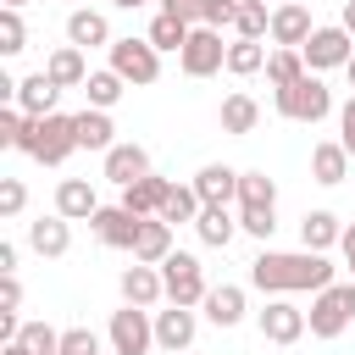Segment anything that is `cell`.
I'll return each instance as SVG.
<instances>
[{"label":"cell","instance_id":"cell-23","mask_svg":"<svg viewBox=\"0 0 355 355\" xmlns=\"http://www.w3.org/2000/svg\"><path fill=\"white\" fill-rule=\"evenodd\" d=\"M55 211H61L67 222H89V216L100 211L94 183H89V178H61V183H55Z\"/></svg>","mask_w":355,"mask_h":355},{"label":"cell","instance_id":"cell-13","mask_svg":"<svg viewBox=\"0 0 355 355\" xmlns=\"http://www.w3.org/2000/svg\"><path fill=\"white\" fill-rule=\"evenodd\" d=\"M55 100H61V83H55L44 67L28 72V78H17V100H11V105H22V116H50Z\"/></svg>","mask_w":355,"mask_h":355},{"label":"cell","instance_id":"cell-49","mask_svg":"<svg viewBox=\"0 0 355 355\" xmlns=\"http://www.w3.org/2000/svg\"><path fill=\"white\" fill-rule=\"evenodd\" d=\"M0 355H33V349H28L22 338H11V344H0Z\"/></svg>","mask_w":355,"mask_h":355},{"label":"cell","instance_id":"cell-55","mask_svg":"<svg viewBox=\"0 0 355 355\" xmlns=\"http://www.w3.org/2000/svg\"><path fill=\"white\" fill-rule=\"evenodd\" d=\"M83 6H89V0H83Z\"/></svg>","mask_w":355,"mask_h":355},{"label":"cell","instance_id":"cell-22","mask_svg":"<svg viewBox=\"0 0 355 355\" xmlns=\"http://www.w3.org/2000/svg\"><path fill=\"white\" fill-rule=\"evenodd\" d=\"M67 44H78V50H100V44H111V22H105V11L78 6V11L67 17Z\"/></svg>","mask_w":355,"mask_h":355},{"label":"cell","instance_id":"cell-11","mask_svg":"<svg viewBox=\"0 0 355 355\" xmlns=\"http://www.w3.org/2000/svg\"><path fill=\"white\" fill-rule=\"evenodd\" d=\"M194 333H200V316H194V305H172V300H166V311H155V349H166V355H183V349L194 344Z\"/></svg>","mask_w":355,"mask_h":355},{"label":"cell","instance_id":"cell-16","mask_svg":"<svg viewBox=\"0 0 355 355\" xmlns=\"http://www.w3.org/2000/svg\"><path fill=\"white\" fill-rule=\"evenodd\" d=\"M349 150L338 144V139H322V144H311V183H322V189H338L344 178H349Z\"/></svg>","mask_w":355,"mask_h":355},{"label":"cell","instance_id":"cell-10","mask_svg":"<svg viewBox=\"0 0 355 355\" xmlns=\"http://www.w3.org/2000/svg\"><path fill=\"white\" fill-rule=\"evenodd\" d=\"M305 322H311V338H338V333L355 322V316H349V305H344V288H338V283H327L322 294H311Z\"/></svg>","mask_w":355,"mask_h":355},{"label":"cell","instance_id":"cell-1","mask_svg":"<svg viewBox=\"0 0 355 355\" xmlns=\"http://www.w3.org/2000/svg\"><path fill=\"white\" fill-rule=\"evenodd\" d=\"M338 277V266L322 250H261L250 261V288L261 294H322Z\"/></svg>","mask_w":355,"mask_h":355},{"label":"cell","instance_id":"cell-54","mask_svg":"<svg viewBox=\"0 0 355 355\" xmlns=\"http://www.w3.org/2000/svg\"><path fill=\"white\" fill-rule=\"evenodd\" d=\"M0 6H17V11H22V6H28V0H0Z\"/></svg>","mask_w":355,"mask_h":355},{"label":"cell","instance_id":"cell-4","mask_svg":"<svg viewBox=\"0 0 355 355\" xmlns=\"http://www.w3.org/2000/svg\"><path fill=\"white\" fill-rule=\"evenodd\" d=\"M105 55H111V72H122L133 89H150L161 78V50L150 39H111Z\"/></svg>","mask_w":355,"mask_h":355},{"label":"cell","instance_id":"cell-7","mask_svg":"<svg viewBox=\"0 0 355 355\" xmlns=\"http://www.w3.org/2000/svg\"><path fill=\"white\" fill-rule=\"evenodd\" d=\"M161 283H166V300H172V305H200L205 288H211L200 255H189V250H172V255L161 261Z\"/></svg>","mask_w":355,"mask_h":355},{"label":"cell","instance_id":"cell-26","mask_svg":"<svg viewBox=\"0 0 355 355\" xmlns=\"http://www.w3.org/2000/svg\"><path fill=\"white\" fill-rule=\"evenodd\" d=\"M194 233H200V244H211V250H227V244H233V233H239V216H233L227 205H200V216H194Z\"/></svg>","mask_w":355,"mask_h":355},{"label":"cell","instance_id":"cell-42","mask_svg":"<svg viewBox=\"0 0 355 355\" xmlns=\"http://www.w3.org/2000/svg\"><path fill=\"white\" fill-rule=\"evenodd\" d=\"M61 355H100V338L89 327H67L61 333Z\"/></svg>","mask_w":355,"mask_h":355},{"label":"cell","instance_id":"cell-17","mask_svg":"<svg viewBox=\"0 0 355 355\" xmlns=\"http://www.w3.org/2000/svg\"><path fill=\"white\" fill-rule=\"evenodd\" d=\"M194 194H200L205 205H239V172L222 166V161H205V166L194 172Z\"/></svg>","mask_w":355,"mask_h":355},{"label":"cell","instance_id":"cell-36","mask_svg":"<svg viewBox=\"0 0 355 355\" xmlns=\"http://www.w3.org/2000/svg\"><path fill=\"white\" fill-rule=\"evenodd\" d=\"M28 50V22L17 6H0V55H22Z\"/></svg>","mask_w":355,"mask_h":355},{"label":"cell","instance_id":"cell-18","mask_svg":"<svg viewBox=\"0 0 355 355\" xmlns=\"http://www.w3.org/2000/svg\"><path fill=\"white\" fill-rule=\"evenodd\" d=\"M155 300H166V283H161V266H150V261H133L128 272H122V305H155Z\"/></svg>","mask_w":355,"mask_h":355},{"label":"cell","instance_id":"cell-45","mask_svg":"<svg viewBox=\"0 0 355 355\" xmlns=\"http://www.w3.org/2000/svg\"><path fill=\"white\" fill-rule=\"evenodd\" d=\"M338 144H344V150L355 155V94H349V100L338 105Z\"/></svg>","mask_w":355,"mask_h":355},{"label":"cell","instance_id":"cell-41","mask_svg":"<svg viewBox=\"0 0 355 355\" xmlns=\"http://www.w3.org/2000/svg\"><path fill=\"white\" fill-rule=\"evenodd\" d=\"M22 122H28V116H22V105H11V100H6V105H0V150H17Z\"/></svg>","mask_w":355,"mask_h":355},{"label":"cell","instance_id":"cell-25","mask_svg":"<svg viewBox=\"0 0 355 355\" xmlns=\"http://www.w3.org/2000/svg\"><path fill=\"white\" fill-rule=\"evenodd\" d=\"M166 178H155V172H144V178H133L128 189H122V205L133 211V216H161V200H166Z\"/></svg>","mask_w":355,"mask_h":355},{"label":"cell","instance_id":"cell-8","mask_svg":"<svg viewBox=\"0 0 355 355\" xmlns=\"http://www.w3.org/2000/svg\"><path fill=\"white\" fill-rule=\"evenodd\" d=\"M255 327H261V338H266V344H283V349H288V344H300V338L311 333V322H305V311H300V305H294L288 294H272V300L261 305V316H255Z\"/></svg>","mask_w":355,"mask_h":355},{"label":"cell","instance_id":"cell-39","mask_svg":"<svg viewBox=\"0 0 355 355\" xmlns=\"http://www.w3.org/2000/svg\"><path fill=\"white\" fill-rule=\"evenodd\" d=\"M33 355H61V333L50 327V322H22V333H17Z\"/></svg>","mask_w":355,"mask_h":355},{"label":"cell","instance_id":"cell-35","mask_svg":"<svg viewBox=\"0 0 355 355\" xmlns=\"http://www.w3.org/2000/svg\"><path fill=\"white\" fill-rule=\"evenodd\" d=\"M189 28H194V22H183V17H166V11H155V17H150V33H144V39H150L155 50H183V44H189Z\"/></svg>","mask_w":355,"mask_h":355},{"label":"cell","instance_id":"cell-43","mask_svg":"<svg viewBox=\"0 0 355 355\" xmlns=\"http://www.w3.org/2000/svg\"><path fill=\"white\" fill-rule=\"evenodd\" d=\"M239 0H205V28H233Z\"/></svg>","mask_w":355,"mask_h":355},{"label":"cell","instance_id":"cell-37","mask_svg":"<svg viewBox=\"0 0 355 355\" xmlns=\"http://www.w3.org/2000/svg\"><path fill=\"white\" fill-rule=\"evenodd\" d=\"M239 205H277V183L266 172H239Z\"/></svg>","mask_w":355,"mask_h":355},{"label":"cell","instance_id":"cell-14","mask_svg":"<svg viewBox=\"0 0 355 355\" xmlns=\"http://www.w3.org/2000/svg\"><path fill=\"white\" fill-rule=\"evenodd\" d=\"M28 250L33 255H44V261H61L67 250H72V222L55 211V216H39V222H28Z\"/></svg>","mask_w":355,"mask_h":355},{"label":"cell","instance_id":"cell-5","mask_svg":"<svg viewBox=\"0 0 355 355\" xmlns=\"http://www.w3.org/2000/svg\"><path fill=\"white\" fill-rule=\"evenodd\" d=\"M105 338H111V355H150L155 349V316L144 305H122V311H111Z\"/></svg>","mask_w":355,"mask_h":355},{"label":"cell","instance_id":"cell-28","mask_svg":"<svg viewBox=\"0 0 355 355\" xmlns=\"http://www.w3.org/2000/svg\"><path fill=\"white\" fill-rule=\"evenodd\" d=\"M116 144V122H111V111H100V105H89V111H78V150H111Z\"/></svg>","mask_w":355,"mask_h":355},{"label":"cell","instance_id":"cell-48","mask_svg":"<svg viewBox=\"0 0 355 355\" xmlns=\"http://www.w3.org/2000/svg\"><path fill=\"white\" fill-rule=\"evenodd\" d=\"M0 272H17V244H11V239L0 244Z\"/></svg>","mask_w":355,"mask_h":355},{"label":"cell","instance_id":"cell-24","mask_svg":"<svg viewBox=\"0 0 355 355\" xmlns=\"http://www.w3.org/2000/svg\"><path fill=\"white\" fill-rule=\"evenodd\" d=\"M216 122H222V133H233V139H244V133H255V128H261V105H255V94H244V89H233V94L222 100V111H216Z\"/></svg>","mask_w":355,"mask_h":355},{"label":"cell","instance_id":"cell-3","mask_svg":"<svg viewBox=\"0 0 355 355\" xmlns=\"http://www.w3.org/2000/svg\"><path fill=\"white\" fill-rule=\"evenodd\" d=\"M272 94H277V116H283V122L316 128L322 116H333V89L322 83V72H305V78H294L288 89H272Z\"/></svg>","mask_w":355,"mask_h":355},{"label":"cell","instance_id":"cell-53","mask_svg":"<svg viewBox=\"0 0 355 355\" xmlns=\"http://www.w3.org/2000/svg\"><path fill=\"white\" fill-rule=\"evenodd\" d=\"M344 78H349V89H355V55H349V67H344Z\"/></svg>","mask_w":355,"mask_h":355},{"label":"cell","instance_id":"cell-29","mask_svg":"<svg viewBox=\"0 0 355 355\" xmlns=\"http://www.w3.org/2000/svg\"><path fill=\"white\" fill-rule=\"evenodd\" d=\"M44 72H50L61 89H83V83H89V61H83V50H78V44H61V50H50Z\"/></svg>","mask_w":355,"mask_h":355},{"label":"cell","instance_id":"cell-40","mask_svg":"<svg viewBox=\"0 0 355 355\" xmlns=\"http://www.w3.org/2000/svg\"><path fill=\"white\" fill-rule=\"evenodd\" d=\"M22 205H28L22 178H0V216H6V222H17V216H22Z\"/></svg>","mask_w":355,"mask_h":355},{"label":"cell","instance_id":"cell-38","mask_svg":"<svg viewBox=\"0 0 355 355\" xmlns=\"http://www.w3.org/2000/svg\"><path fill=\"white\" fill-rule=\"evenodd\" d=\"M239 227L250 239H272L277 233V205H239Z\"/></svg>","mask_w":355,"mask_h":355},{"label":"cell","instance_id":"cell-47","mask_svg":"<svg viewBox=\"0 0 355 355\" xmlns=\"http://www.w3.org/2000/svg\"><path fill=\"white\" fill-rule=\"evenodd\" d=\"M338 255H344V272L355 277V222H344V239H338Z\"/></svg>","mask_w":355,"mask_h":355},{"label":"cell","instance_id":"cell-51","mask_svg":"<svg viewBox=\"0 0 355 355\" xmlns=\"http://www.w3.org/2000/svg\"><path fill=\"white\" fill-rule=\"evenodd\" d=\"M338 22H344V28L355 33V0H344V17H338Z\"/></svg>","mask_w":355,"mask_h":355},{"label":"cell","instance_id":"cell-30","mask_svg":"<svg viewBox=\"0 0 355 355\" xmlns=\"http://www.w3.org/2000/svg\"><path fill=\"white\" fill-rule=\"evenodd\" d=\"M305 72H311V67H305V55H300L294 44H277V50L266 55V83H272V89H288V83L305 78Z\"/></svg>","mask_w":355,"mask_h":355},{"label":"cell","instance_id":"cell-52","mask_svg":"<svg viewBox=\"0 0 355 355\" xmlns=\"http://www.w3.org/2000/svg\"><path fill=\"white\" fill-rule=\"evenodd\" d=\"M111 6H122V11H139V6H150V0H111Z\"/></svg>","mask_w":355,"mask_h":355},{"label":"cell","instance_id":"cell-21","mask_svg":"<svg viewBox=\"0 0 355 355\" xmlns=\"http://www.w3.org/2000/svg\"><path fill=\"white\" fill-rule=\"evenodd\" d=\"M200 311H205L211 327H239L244 322V288L239 283H216V288H205Z\"/></svg>","mask_w":355,"mask_h":355},{"label":"cell","instance_id":"cell-20","mask_svg":"<svg viewBox=\"0 0 355 355\" xmlns=\"http://www.w3.org/2000/svg\"><path fill=\"white\" fill-rule=\"evenodd\" d=\"M128 255L161 266V261L172 255V222H161V216H139V233H133V250H128Z\"/></svg>","mask_w":355,"mask_h":355},{"label":"cell","instance_id":"cell-34","mask_svg":"<svg viewBox=\"0 0 355 355\" xmlns=\"http://www.w3.org/2000/svg\"><path fill=\"white\" fill-rule=\"evenodd\" d=\"M233 33H239V39H272V11H266V0H239Z\"/></svg>","mask_w":355,"mask_h":355},{"label":"cell","instance_id":"cell-6","mask_svg":"<svg viewBox=\"0 0 355 355\" xmlns=\"http://www.w3.org/2000/svg\"><path fill=\"white\" fill-rule=\"evenodd\" d=\"M178 67H183V78H211V72H222V67H227L222 28H205V22H194V28H189V44L178 50Z\"/></svg>","mask_w":355,"mask_h":355},{"label":"cell","instance_id":"cell-27","mask_svg":"<svg viewBox=\"0 0 355 355\" xmlns=\"http://www.w3.org/2000/svg\"><path fill=\"white\" fill-rule=\"evenodd\" d=\"M338 239H344V222L333 211H305L300 216V244L305 250H322L327 255V250H338Z\"/></svg>","mask_w":355,"mask_h":355},{"label":"cell","instance_id":"cell-2","mask_svg":"<svg viewBox=\"0 0 355 355\" xmlns=\"http://www.w3.org/2000/svg\"><path fill=\"white\" fill-rule=\"evenodd\" d=\"M17 150L33 155V161H44V166H61V161L78 150V116H61V111H50V116H28Z\"/></svg>","mask_w":355,"mask_h":355},{"label":"cell","instance_id":"cell-9","mask_svg":"<svg viewBox=\"0 0 355 355\" xmlns=\"http://www.w3.org/2000/svg\"><path fill=\"white\" fill-rule=\"evenodd\" d=\"M300 55H305V67H311V72L349 67V55H355V33H349L344 22H333V28H316V33L300 44Z\"/></svg>","mask_w":355,"mask_h":355},{"label":"cell","instance_id":"cell-33","mask_svg":"<svg viewBox=\"0 0 355 355\" xmlns=\"http://www.w3.org/2000/svg\"><path fill=\"white\" fill-rule=\"evenodd\" d=\"M200 205H205V200L194 194V183H172L166 200H161V222H172V227H178V222H194Z\"/></svg>","mask_w":355,"mask_h":355},{"label":"cell","instance_id":"cell-19","mask_svg":"<svg viewBox=\"0 0 355 355\" xmlns=\"http://www.w3.org/2000/svg\"><path fill=\"white\" fill-rule=\"evenodd\" d=\"M316 33V22H311V11L300 6V0H283V6H272V44H305Z\"/></svg>","mask_w":355,"mask_h":355},{"label":"cell","instance_id":"cell-32","mask_svg":"<svg viewBox=\"0 0 355 355\" xmlns=\"http://www.w3.org/2000/svg\"><path fill=\"white\" fill-rule=\"evenodd\" d=\"M83 94H89V105H100V111H111L122 94H128V78L122 72H111V67H100V72H89V83H83Z\"/></svg>","mask_w":355,"mask_h":355},{"label":"cell","instance_id":"cell-46","mask_svg":"<svg viewBox=\"0 0 355 355\" xmlns=\"http://www.w3.org/2000/svg\"><path fill=\"white\" fill-rule=\"evenodd\" d=\"M0 300H6V311L22 305V283H17V272H0Z\"/></svg>","mask_w":355,"mask_h":355},{"label":"cell","instance_id":"cell-31","mask_svg":"<svg viewBox=\"0 0 355 355\" xmlns=\"http://www.w3.org/2000/svg\"><path fill=\"white\" fill-rule=\"evenodd\" d=\"M266 55H272V50H266L261 39H233V44H227V72H233V78L266 72Z\"/></svg>","mask_w":355,"mask_h":355},{"label":"cell","instance_id":"cell-12","mask_svg":"<svg viewBox=\"0 0 355 355\" xmlns=\"http://www.w3.org/2000/svg\"><path fill=\"white\" fill-rule=\"evenodd\" d=\"M89 227H94V239L105 244V250H133V233H139V216L116 200V205H100L94 216H89Z\"/></svg>","mask_w":355,"mask_h":355},{"label":"cell","instance_id":"cell-44","mask_svg":"<svg viewBox=\"0 0 355 355\" xmlns=\"http://www.w3.org/2000/svg\"><path fill=\"white\" fill-rule=\"evenodd\" d=\"M166 17H183V22H205V0H161Z\"/></svg>","mask_w":355,"mask_h":355},{"label":"cell","instance_id":"cell-50","mask_svg":"<svg viewBox=\"0 0 355 355\" xmlns=\"http://www.w3.org/2000/svg\"><path fill=\"white\" fill-rule=\"evenodd\" d=\"M338 288H344V305H349V316H355V277H349V283H338Z\"/></svg>","mask_w":355,"mask_h":355},{"label":"cell","instance_id":"cell-15","mask_svg":"<svg viewBox=\"0 0 355 355\" xmlns=\"http://www.w3.org/2000/svg\"><path fill=\"white\" fill-rule=\"evenodd\" d=\"M150 172V150L144 144H133V139H116L111 150H105V178L116 183V189H128L133 178H144Z\"/></svg>","mask_w":355,"mask_h":355}]
</instances>
